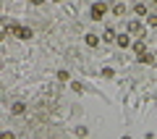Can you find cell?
Segmentation results:
<instances>
[{
	"instance_id": "1",
	"label": "cell",
	"mask_w": 157,
	"mask_h": 139,
	"mask_svg": "<svg viewBox=\"0 0 157 139\" xmlns=\"http://www.w3.org/2000/svg\"><path fill=\"white\" fill-rule=\"evenodd\" d=\"M105 13H107V6H105V3H94V6H92V21H100Z\"/></svg>"
},
{
	"instance_id": "2",
	"label": "cell",
	"mask_w": 157,
	"mask_h": 139,
	"mask_svg": "<svg viewBox=\"0 0 157 139\" xmlns=\"http://www.w3.org/2000/svg\"><path fill=\"white\" fill-rule=\"evenodd\" d=\"M13 34H16L18 39H29V37H32V29H26V26H16V29H13Z\"/></svg>"
},
{
	"instance_id": "3",
	"label": "cell",
	"mask_w": 157,
	"mask_h": 139,
	"mask_svg": "<svg viewBox=\"0 0 157 139\" xmlns=\"http://www.w3.org/2000/svg\"><path fill=\"white\" fill-rule=\"evenodd\" d=\"M139 63H147V66H152V63H155V55H152V53H139Z\"/></svg>"
},
{
	"instance_id": "4",
	"label": "cell",
	"mask_w": 157,
	"mask_h": 139,
	"mask_svg": "<svg viewBox=\"0 0 157 139\" xmlns=\"http://www.w3.org/2000/svg\"><path fill=\"white\" fill-rule=\"evenodd\" d=\"M84 42L89 45V47H97V45H100V37H97V34H92V32H89V34H86V37H84Z\"/></svg>"
},
{
	"instance_id": "5",
	"label": "cell",
	"mask_w": 157,
	"mask_h": 139,
	"mask_svg": "<svg viewBox=\"0 0 157 139\" xmlns=\"http://www.w3.org/2000/svg\"><path fill=\"white\" fill-rule=\"evenodd\" d=\"M128 32H134V34H141V32H144V26H141L139 21H128Z\"/></svg>"
},
{
	"instance_id": "6",
	"label": "cell",
	"mask_w": 157,
	"mask_h": 139,
	"mask_svg": "<svg viewBox=\"0 0 157 139\" xmlns=\"http://www.w3.org/2000/svg\"><path fill=\"white\" fill-rule=\"evenodd\" d=\"M102 39H105V42H113V39H115V42H118V34L113 32V29H105V34H102Z\"/></svg>"
},
{
	"instance_id": "7",
	"label": "cell",
	"mask_w": 157,
	"mask_h": 139,
	"mask_svg": "<svg viewBox=\"0 0 157 139\" xmlns=\"http://www.w3.org/2000/svg\"><path fill=\"white\" fill-rule=\"evenodd\" d=\"M118 45H121V47H128V45H131V37H128V34H118Z\"/></svg>"
},
{
	"instance_id": "8",
	"label": "cell",
	"mask_w": 157,
	"mask_h": 139,
	"mask_svg": "<svg viewBox=\"0 0 157 139\" xmlns=\"http://www.w3.org/2000/svg\"><path fill=\"white\" fill-rule=\"evenodd\" d=\"M134 13H136V16H144V13H147V6H144V3H136V6H134Z\"/></svg>"
},
{
	"instance_id": "9",
	"label": "cell",
	"mask_w": 157,
	"mask_h": 139,
	"mask_svg": "<svg viewBox=\"0 0 157 139\" xmlns=\"http://www.w3.org/2000/svg\"><path fill=\"white\" fill-rule=\"evenodd\" d=\"M113 13H115V16H123V13H126V6H123V3H118V6H113Z\"/></svg>"
},
{
	"instance_id": "10",
	"label": "cell",
	"mask_w": 157,
	"mask_h": 139,
	"mask_svg": "<svg viewBox=\"0 0 157 139\" xmlns=\"http://www.w3.org/2000/svg\"><path fill=\"white\" fill-rule=\"evenodd\" d=\"M58 79L60 81H68V71H58Z\"/></svg>"
},
{
	"instance_id": "11",
	"label": "cell",
	"mask_w": 157,
	"mask_h": 139,
	"mask_svg": "<svg viewBox=\"0 0 157 139\" xmlns=\"http://www.w3.org/2000/svg\"><path fill=\"white\" fill-rule=\"evenodd\" d=\"M149 26H157V16H149Z\"/></svg>"
},
{
	"instance_id": "12",
	"label": "cell",
	"mask_w": 157,
	"mask_h": 139,
	"mask_svg": "<svg viewBox=\"0 0 157 139\" xmlns=\"http://www.w3.org/2000/svg\"><path fill=\"white\" fill-rule=\"evenodd\" d=\"M0 139H13V134H11V131H6V134H3Z\"/></svg>"
},
{
	"instance_id": "13",
	"label": "cell",
	"mask_w": 157,
	"mask_h": 139,
	"mask_svg": "<svg viewBox=\"0 0 157 139\" xmlns=\"http://www.w3.org/2000/svg\"><path fill=\"white\" fill-rule=\"evenodd\" d=\"M144 139H155V137H152V134H147V137H144Z\"/></svg>"
},
{
	"instance_id": "14",
	"label": "cell",
	"mask_w": 157,
	"mask_h": 139,
	"mask_svg": "<svg viewBox=\"0 0 157 139\" xmlns=\"http://www.w3.org/2000/svg\"><path fill=\"white\" fill-rule=\"evenodd\" d=\"M123 139H131V137H123Z\"/></svg>"
}]
</instances>
